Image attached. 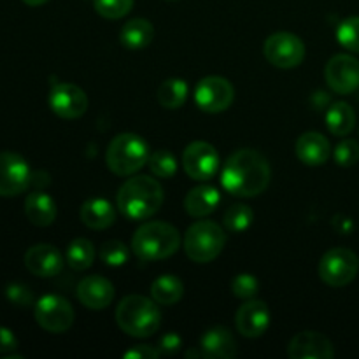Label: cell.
<instances>
[{"label":"cell","mask_w":359,"mask_h":359,"mask_svg":"<svg viewBox=\"0 0 359 359\" xmlns=\"http://www.w3.org/2000/svg\"><path fill=\"white\" fill-rule=\"evenodd\" d=\"M318 270L323 283L332 287H344L356 279L359 259L351 249L333 248L323 255Z\"/></svg>","instance_id":"7"},{"label":"cell","mask_w":359,"mask_h":359,"mask_svg":"<svg viewBox=\"0 0 359 359\" xmlns=\"http://www.w3.org/2000/svg\"><path fill=\"white\" fill-rule=\"evenodd\" d=\"M298 160L309 167H319L328 161L330 154H332V144L325 135L318 132H307L304 135L298 137L297 146Z\"/></svg>","instance_id":"19"},{"label":"cell","mask_w":359,"mask_h":359,"mask_svg":"<svg viewBox=\"0 0 359 359\" xmlns=\"http://www.w3.org/2000/svg\"><path fill=\"white\" fill-rule=\"evenodd\" d=\"M335 161L340 167H353L359 161V144L354 139H346L335 147Z\"/></svg>","instance_id":"35"},{"label":"cell","mask_w":359,"mask_h":359,"mask_svg":"<svg viewBox=\"0 0 359 359\" xmlns=\"http://www.w3.org/2000/svg\"><path fill=\"white\" fill-rule=\"evenodd\" d=\"M153 37L154 27L151 25V21L144 20V18L130 20L128 23L123 25L121 32H119V42L128 51H140V49L147 48L153 42Z\"/></svg>","instance_id":"24"},{"label":"cell","mask_w":359,"mask_h":359,"mask_svg":"<svg viewBox=\"0 0 359 359\" xmlns=\"http://www.w3.org/2000/svg\"><path fill=\"white\" fill-rule=\"evenodd\" d=\"M6 297L9 298L11 304L18 305V307H28L34 304V294L23 284H9L6 287Z\"/></svg>","instance_id":"36"},{"label":"cell","mask_w":359,"mask_h":359,"mask_svg":"<svg viewBox=\"0 0 359 359\" xmlns=\"http://www.w3.org/2000/svg\"><path fill=\"white\" fill-rule=\"evenodd\" d=\"M188 84L186 81L179 79V77H170V79L163 81L158 88V102H160L161 107L165 109H179L184 105L186 98H188Z\"/></svg>","instance_id":"27"},{"label":"cell","mask_w":359,"mask_h":359,"mask_svg":"<svg viewBox=\"0 0 359 359\" xmlns=\"http://www.w3.org/2000/svg\"><path fill=\"white\" fill-rule=\"evenodd\" d=\"M160 356V349L151 346H135L123 354V358L126 359H158Z\"/></svg>","instance_id":"37"},{"label":"cell","mask_w":359,"mask_h":359,"mask_svg":"<svg viewBox=\"0 0 359 359\" xmlns=\"http://www.w3.org/2000/svg\"><path fill=\"white\" fill-rule=\"evenodd\" d=\"M165 193L160 182L149 175H135L123 182L118 191V207L132 221L149 219L163 205Z\"/></svg>","instance_id":"2"},{"label":"cell","mask_w":359,"mask_h":359,"mask_svg":"<svg viewBox=\"0 0 359 359\" xmlns=\"http://www.w3.org/2000/svg\"><path fill=\"white\" fill-rule=\"evenodd\" d=\"M263 55L277 69H294L305 60V44L298 35L277 32L265 41Z\"/></svg>","instance_id":"8"},{"label":"cell","mask_w":359,"mask_h":359,"mask_svg":"<svg viewBox=\"0 0 359 359\" xmlns=\"http://www.w3.org/2000/svg\"><path fill=\"white\" fill-rule=\"evenodd\" d=\"M100 258L107 266H121L128 262V249L119 241H107L100 248Z\"/></svg>","instance_id":"33"},{"label":"cell","mask_w":359,"mask_h":359,"mask_svg":"<svg viewBox=\"0 0 359 359\" xmlns=\"http://www.w3.org/2000/svg\"><path fill=\"white\" fill-rule=\"evenodd\" d=\"M330 90L339 95H349L359 88V60L340 53L330 58L325 69Z\"/></svg>","instance_id":"13"},{"label":"cell","mask_w":359,"mask_h":359,"mask_svg":"<svg viewBox=\"0 0 359 359\" xmlns=\"http://www.w3.org/2000/svg\"><path fill=\"white\" fill-rule=\"evenodd\" d=\"M226 237L223 228L209 219L193 223L184 233V251L195 263H210L221 255Z\"/></svg>","instance_id":"6"},{"label":"cell","mask_w":359,"mask_h":359,"mask_svg":"<svg viewBox=\"0 0 359 359\" xmlns=\"http://www.w3.org/2000/svg\"><path fill=\"white\" fill-rule=\"evenodd\" d=\"M337 39L347 51L359 53V16H351L344 20L337 28Z\"/></svg>","instance_id":"31"},{"label":"cell","mask_w":359,"mask_h":359,"mask_svg":"<svg viewBox=\"0 0 359 359\" xmlns=\"http://www.w3.org/2000/svg\"><path fill=\"white\" fill-rule=\"evenodd\" d=\"M49 107L62 119H79L88 111V97L79 86L58 83L49 91Z\"/></svg>","instance_id":"14"},{"label":"cell","mask_w":359,"mask_h":359,"mask_svg":"<svg viewBox=\"0 0 359 359\" xmlns=\"http://www.w3.org/2000/svg\"><path fill=\"white\" fill-rule=\"evenodd\" d=\"M221 195L214 186L202 184L189 189L184 198V209L191 217H207L217 209Z\"/></svg>","instance_id":"21"},{"label":"cell","mask_w":359,"mask_h":359,"mask_svg":"<svg viewBox=\"0 0 359 359\" xmlns=\"http://www.w3.org/2000/svg\"><path fill=\"white\" fill-rule=\"evenodd\" d=\"M77 298L84 307L102 311L114 300V286L102 276H88L77 286Z\"/></svg>","instance_id":"18"},{"label":"cell","mask_w":359,"mask_h":359,"mask_svg":"<svg viewBox=\"0 0 359 359\" xmlns=\"http://www.w3.org/2000/svg\"><path fill=\"white\" fill-rule=\"evenodd\" d=\"M182 168L195 181H209L219 170V154L212 144L196 140L182 153Z\"/></svg>","instance_id":"12"},{"label":"cell","mask_w":359,"mask_h":359,"mask_svg":"<svg viewBox=\"0 0 359 359\" xmlns=\"http://www.w3.org/2000/svg\"><path fill=\"white\" fill-rule=\"evenodd\" d=\"M30 167L23 156L11 151L0 153V196H16L32 184Z\"/></svg>","instance_id":"11"},{"label":"cell","mask_w":359,"mask_h":359,"mask_svg":"<svg viewBox=\"0 0 359 359\" xmlns=\"http://www.w3.org/2000/svg\"><path fill=\"white\" fill-rule=\"evenodd\" d=\"M259 283L252 273H238L231 280V293L242 300H251L258 294Z\"/></svg>","instance_id":"34"},{"label":"cell","mask_w":359,"mask_h":359,"mask_svg":"<svg viewBox=\"0 0 359 359\" xmlns=\"http://www.w3.org/2000/svg\"><path fill=\"white\" fill-rule=\"evenodd\" d=\"M35 321L49 333H65L74 325V309L60 294H46L35 304Z\"/></svg>","instance_id":"10"},{"label":"cell","mask_w":359,"mask_h":359,"mask_svg":"<svg viewBox=\"0 0 359 359\" xmlns=\"http://www.w3.org/2000/svg\"><path fill=\"white\" fill-rule=\"evenodd\" d=\"M270 177V165L259 151L238 149L224 161L221 184L230 195L252 198L269 188Z\"/></svg>","instance_id":"1"},{"label":"cell","mask_w":359,"mask_h":359,"mask_svg":"<svg viewBox=\"0 0 359 359\" xmlns=\"http://www.w3.org/2000/svg\"><path fill=\"white\" fill-rule=\"evenodd\" d=\"M149 168L153 172V175L160 179H170L174 177L175 172H177V160H175L174 154L167 149H158L154 151L149 156Z\"/></svg>","instance_id":"30"},{"label":"cell","mask_w":359,"mask_h":359,"mask_svg":"<svg viewBox=\"0 0 359 359\" xmlns=\"http://www.w3.org/2000/svg\"><path fill=\"white\" fill-rule=\"evenodd\" d=\"M116 323L119 330L133 339L153 337L161 326V312L158 304L142 294H130L119 302L116 309Z\"/></svg>","instance_id":"3"},{"label":"cell","mask_w":359,"mask_h":359,"mask_svg":"<svg viewBox=\"0 0 359 359\" xmlns=\"http://www.w3.org/2000/svg\"><path fill=\"white\" fill-rule=\"evenodd\" d=\"M203 358L231 359L237 356V342L231 332L224 326H214L207 330L200 342Z\"/></svg>","instance_id":"20"},{"label":"cell","mask_w":359,"mask_h":359,"mask_svg":"<svg viewBox=\"0 0 359 359\" xmlns=\"http://www.w3.org/2000/svg\"><path fill=\"white\" fill-rule=\"evenodd\" d=\"M184 293V284L179 277L167 273L160 276L151 284V297L160 305H174L177 304Z\"/></svg>","instance_id":"26"},{"label":"cell","mask_w":359,"mask_h":359,"mask_svg":"<svg viewBox=\"0 0 359 359\" xmlns=\"http://www.w3.org/2000/svg\"><path fill=\"white\" fill-rule=\"evenodd\" d=\"M233 84L221 76H207L195 86V102L203 112L217 114L233 104Z\"/></svg>","instance_id":"9"},{"label":"cell","mask_w":359,"mask_h":359,"mask_svg":"<svg viewBox=\"0 0 359 359\" xmlns=\"http://www.w3.org/2000/svg\"><path fill=\"white\" fill-rule=\"evenodd\" d=\"M255 219V212L245 203H235V205L228 207L226 212L223 216V224L228 231L231 233H242L248 230Z\"/></svg>","instance_id":"29"},{"label":"cell","mask_w":359,"mask_h":359,"mask_svg":"<svg viewBox=\"0 0 359 359\" xmlns=\"http://www.w3.org/2000/svg\"><path fill=\"white\" fill-rule=\"evenodd\" d=\"M18 349V339L9 328L0 326V354H9Z\"/></svg>","instance_id":"39"},{"label":"cell","mask_w":359,"mask_h":359,"mask_svg":"<svg viewBox=\"0 0 359 359\" xmlns=\"http://www.w3.org/2000/svg\"><path fill=\"white\" fill-rule=\"evenodd\" d=\"M149 146L137 133H119L109 142L105 163L112 174L128 177L149 161Z\"/></svg>","instance_id":"5"},{"label":"cell","mask_w":359,"mask_h":359,"mask_svg":"<svg viewBox=\"0 0 359 359\" xmlns=\"http://www.w3.org/2000/svg\"><path fill=\"white\" fill-rule=\"evenodd\" d=\"M237 332L245 339H258L265 335L270 326V311L265 302L249 300L238 307L235 314Z\"/></svg>","instance_id":"15"},{"label":"cell","mask_w":359,"mask_h":359,"mask_svg":"<svg viewBox=\"0 0 359 359\" xmlns=\"http://www.w3.org/2000/svg\"><path fill=\"white\" fill-rule=\"evenodd\" d=\"M181 248L177 228L165 221H149L139 226L132 238V251L142 262L170 258Z\"/></svg>","instance_id":"4"},{"label":"cell","mask_w":359,"mask_h":359,"mask_svg":"<svg viewBox=\"0 0 359 359\" xmlns=\"http://www.w3.org/2000/svg\"><path fill=\"white\" fill-rule=\"evenodd\" d=\"M25 214L35 226H49L56 219V203L48 193L32 191L25 200Z\"/></svg>","instance_id":"23"},{"label":"cell","mask_w":359,"mask_h":359,"mask_svg":"<svg viewBox=\"0 0 359 359\" xmlns=\"http://www.w3.org/2000/svg\"><path fill=\"white\" fill-rule=\"evenodd\" d=\"M27 6H32V7H37V6H42V4H46L48 0H23Z\"/></svg>","instance_id":"41"},{"label":"cell","mask_w":359,"mask_h":359,"mask_svg":"<svg viewBox=\"0 0 359 359\" xmlns=\"http://www.w3.org/2000/svg\"><path fill=\"white\" fill-rule=\"evenodd\" d=\"M287 356L291 359H332L335 356V349L323 333L300 332L291 339Z\"/></svg>","instance_id":"16"},{"label":"cell","mask_w":359,"mask_h":359,"mask_svg":"<svg viewBox=\"0 0 359 359\" xmlns=\"http://www.w3.org/2000/svg\"><path fill=\"white\" fill-rule=\"evenodd\" d=\"M25 266L34 276L48 279V277H55L62 272L63 256L51 244L32 245L25 255Z\"/></svg>","instance_id":"17"},{"label":"cell","mask_w":359,"mask_h":359,"mask_svg":"<svg viewBox=\"0 0 359 359\" xmlns=\"http://www.w3.org/2000/svg\"><path fill=\"white\" fill-rule=\"evenodd\" d=\"M335 226L339 228V231H342V233H349L351 228H353V223H351V219H347V217H344V221L340 223V219L337 217L335 219Z\"/></svg>","instance_id":"40"},{"label":"cell","mask_w":359,"mask_h":359,"mask_svg":"<svg viewBox=\"0 0 359 359\" xmlns=\"http://www.w3.org/2000/svg\"><path fill=\"white\" fill-rule=\"evenodd\" d=\"M356 125V112L346 102H335L326 112V126L337 137L349 135Z\"/></svg>","instance_id":"25"},{"label":"cell","mask_w":359,"mask_h":359,"mask_svg":"<svg viewBox=\"0 0 359 359\" xmlns=\"http://www.w3.org/2000/svg\"><path fill=\"white\" fill-rule=\"evenodd\" d=\"M181 344H182V339L177 335V333H167V335L161 337L160 344H158V349H160L161 354H168V356H172V354H175L179 349H181Z\"/></svg>","instance_id":"38"},{"label":"cell","mask_w":359,"mask_h":359,"mask_svg":"<svg viewBox=\"0 0 359 359\" xmlns=\"http://www.w3.org/2000/svg\"><path fill=\"white\" fill-rule=\"evenodd\" d=\"M79 217L91 230H107L116 221V210L105 198H90L81 205Z\"/></svg>","instance_id":"22"},{"label":"cell","mask_w":359,"mask_h":359,"mask_svg":"<svg viewBox=\"0 0 359 359\" xmlns=\"http://www.w3.org/2000/svg\"><path fill=\"white\" fill-rule=\"evenodd\" d=\"M67 263L72 270L83 272L90 269L95 262V245L88 238H76L67 248Z\"/></svg>","instance_id":"28"},{"label":"cell","mask_w":359,"mask_h":359,"mask_svg":"<svg viewBox=\"0 0 359 359\" xmlns=\"http://www.w3.org/2000/svg\"><path fill=\"white\" fill-rule=\"evenodd\" d=\"M95 11L105 20H119L132 11L133 0H93Z\"/></svg>","instance_id":"32"}]
</instances>
